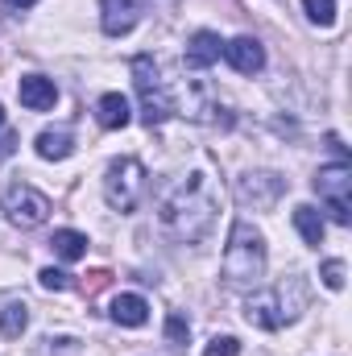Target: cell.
I'll return each mask as SVG.
<instances>
[{"label":"cell","mask_w":352,"mask_h":356,"mask_svg":"<svg viewBox=\"0 0 352 356\" xmlns=\"http://www.w3.org/2000/svg\"><path fill=\"white\" fill-rule=\"evenodd\" d=\"M311 186H315L319 203L332 211V220H336L340 228H349V224H352V166H349V162L319 166Z\"/></svg>","instance_id":"cell-5"},{"label":"cell","mask_w":352,"mask_h":356,"mask_svg":"<svg viewBox=\"0 0 352 356\" xmlns=\"http://www.w3.org/2000/svg\"><path fill=\"white\" fill-rule=\"evenodd\" d=\"M38 282H42V286H46V290H67V286H71V273H63V269H42V273H38Z\"/></svg>","instance_id":"cell-23"},{"label":"cell","mask_w":352,"mask_h":356,"mask_svg":"<svg viewBox=\"0 0 352 356\" xmlns=\"http://www.w3.org/2000/svg\"><path fill=\"white\" fill-rule=\"evenodd\" d=\"M294 228H298V236H303L311 249L323 245V216H319L311 203H298V207H294Z\"/></svg>","instance_id":"cell-18"},{"label":"cell","mask_w":352,"mask_h":356,"mask_svg":"<svg viewBox=\"0 0 352 356\" xmlns=\"http://www.w3.org/2000/svg\"><path fill=\"white\" fill-rule=\"evenodd\" d=\"M108 315H112V323H120V327H141V323L150 319V302H145L141 294H116Z\"/></svg>","instance_id":"cell-14"},{"label":"cell","mask_w":352,"mask_h":356,"mask_svg":"<svg viewBox=\"0 0 352 356\" xmlns=\"http://www.w3.org/2000/svg\"><path fill=\"white\" fill-rule=\"evenodd\" d=\"M17 95H21V104H25L29 112H46V108L58 104V88H54V79H46V75H25V79L17 83Z\"/></svg>","instance_id":"cell-11"},{"label":"cell","mask_w":352,"mask_h":356,"mask_svg":"<svg viewBox=\"0 0 352 356\" xmlns=\"http://www.w3.org/2000/svg\"><path fill=\"white\" fill-rule=\"evenodd\" d=\"M303 8H307V17L315 25H332L336 21V0H303Z\"/></svg>","instance_id":"cell-20"},{"label":"cell","mask_w":352,"mask_h":356,"mask_svg":"<svg viewBox=\"0 0 352 356\" xmlns=\"http://www.w3.org/2000/svg\"><path fill=\"white\" fill-rule=\"evenodd\" d=\"M17 141H21V137H17L13 129H4V133H0V166H4V162L17 154Z\"/></svg>","instance_id":"cell-24"},{"label":"cell","mask_w":352,"mask_h":356,"mask_svg":"<svg viewBox=\"0 0 352 356\" xmlns=\"http://www.w3.org/2000/svg\"><path fill=\"white\" fill-rule=\"evenodd\" d=\"M166 344H170L175 353H182V348L191 344V323H186L182 315H166Z\"/></svg>","instance_id":"cell-19"},{"label":"cell","mask_w":352,"mask_h":356,"mask_svg":"<svg viewBox=\"0 0 352 356\" xmlns=\"http://www.w3.org/2000/svg\"><path fill=\"white\" fill-rule=\"evenodd\" d=\"M50 249H54V257H63V261H79V257H88V236L75 232V228H54Z\"/></svg>","instance_id":"cell-17"},{"label":"cell","mask_w":352,"mask_h":356,"mask_svg":"<svg viewBox=\"0 0 352 356\" xmlns=\"http://www.w3.org/2000/svg\"><path fill=\"white\" fill-rule=\"evenodd\" d=\"M319 277H323L328 290H344V261H323Z\"/></svg>","instance_id":"cell-22"},{"label":"cell","mask_w":352,"mask_h":356,"mask_svg":"<svg viewBox=\"0 0 352 356\" xmlns=\"http://www.w3.org/2000/svg\"><path fill=\"white\" fill-rule=\"evenodd\" d=\"M0 129H4V108H0Z\"/></svg>","instance_id":"cell-26"},{"label":"cell","mask_w":352,"mask_h":356,"mask_svg":"<svg viewBox=\"0 0 352 356\" xmlns=\"http://www.w3.org/2000/svg\"><path fill=\"white\" fill-rule=\"evenodd\" d=\"M13 8H29V4H38V0H8Z\"/></svg>","instance_id":"cell-25"},{"label":"cell","mask_w":352,"mask_h":356,"mask_svg":"<svg viewBox=\"0 0 352 356\" xmlns=\"http://www.w3.org/2000/svg\"><path fill=\"white\" fill-rule=\"evenodd\" d=\"M282 195H286V178L269 175V170H249V175L237 178V199H241V207L269 211Z\"/></svg>","instance_id":"cell-7"},{"label":"cell","mask_w":352,"mask_h":356,"mask_svg":"<svg viewBox=\"0 0 352 356\" xmlns=\"http://www.w3.org/2000/svg\"><path fill=\"white\" fill-rule=\"evenodd\" d=\"M245 319H249L253 327H262V332H273V327H282L278 294H273V290H265V294H253V298L245 302Z\"/></svg>","instance_id":"cell-13"},{"label":"cell","mask_w":352,"mask_h":356,"mask_svg":"<svg viewBox=\"0 0 352 356\" xmlns=\"http://www.w3.org/2000/svg\"><path fill=\"white\" fill-rule=\"evenodd\" d=\"M71 154H75L71 129H46V133H38V158H46V162H67Z\"/></svg>","instance_id":"cell-16"},{"label":"cell","mask_w":352,"mask_h":356,"mask_svg":"<svg viewBox=\"0 0 352 356\" xmlns=\"http://www.w3.org/2000/svg\"><path fill=\"white\" fill-rule=\"evenodd\" d=\"M224 58H228V67L241 71V75H257L265 67V50H262L257 38H232V42L224 46Z\"/></svg>","instance_id":"cell-10"},{"label":"cell","mask_w":352,"mask_h":356,"mask_svg":"<svg viewBox=\"0 0 352 356\" xmlns=\"http://www.w3.org/2000/svg\"><path fill=\"white\" fill-rule=\"evenodd\" d=\"M220 54H224V42H220V33H211V29H199V33H191L182 63H186L191 71H207L211 63H220Z\"/></svg>","instance_id":"cell-9"},{"label":"cell","mask_w":352,"mask_h":356,"mask_svg":"<svg viewBox=\"0 0 352 356\" xmlns=\"http://www.w3.org/2000/svg\"><path fill=\"white\" fill-rule=\"evenodd\" d=\"M237 353H241L237 336H211V344L203 348V356H237Z\"/></svg>","instance_id":"cell-21"},{"label":"cell","mask_w":352,"mask_h":356,"mask_svg":"<svg viewBox=\"0 0 352 356\" xmlns=\"http://www.w3.org/2000/svg\"><path fill=\"white\" fill-rule=\"evenodd\" d=\"M95 120H99V129H125V124L133 120V112H129V99H125L120 91H108V95H99V104H95Z\"/></svg>","instance_id":"cell-15"},{"label":"cell","mask_w":352,"mask_h":356,"mask_svg":"<svg viewBox=\"0 0 352 356\" xmlns=\"http://www.w3.org/2000/svg\"><path fill=\"white\" fill-rule=\"evenodd\" d=\"M220 277H224L228 290H253L265 277V236L249 224V220H237V224H232Z\"/></svg>","instance_id":"cell-2"},{"label":"cell","mask_w":352,"mask_h":356,"mask_svg":"<svg viewBox=\"0 0 352 356\" xmlns=\"http://www.w3.org/2000/svg\"><path fill=\"white\" fill-rule=\"evenodd\" d=\"M145 13V0H99V25L108 38H125Z\"/></svg>","instance_id":"cell-8"},{"label":"cell","mask_w":352,"mask_h":356,"mask_svg":"<svg viewBox=\"0 0 352 356\" xmlns=\"http://www.w3.org/2000/svg\"><path fill=\"white\" fill-rule=\"evenodd\" d=\"M133 83H137V95H141V120H145L150 129L162 124V120H170L178 112L175 95L166 88V79H162L154 54H137V58H133Z\"/></svg>","instance_id":"cell-3"},{"label":"cell","mask_w":352,"mask_h":356,"mask_svg":"<svg viewBox=\"0 0 352 356\" xmlns=\"http://www.w3.org/2000/svg\"><path fill=\"white\" fill-rule=\"evenodd\" d=\"M25 327H29V302L21 294H4L0 298V336L4 340H17Z\"/></svg>","instance_id":"cell-12"},{"label":"cell","mask_w":352,"mask_h":356,"mask_svg":"<svg viewBox=\"0 0 352 356\" xmlns=\"http://www.w3.org/2000/svg\"><path fill=\"white\" fill-rule=\"evenodd\" d=\"M216 211H220V191L203 170H191L186 178H178L175 186L162 195V203H158L162 228L182 245H199L211 232Z\"/></svg>","instance_id":"cell-1"},{"label":"cell","mask_w":352,"mask_h":356,"mask_svg":"<svg viewBox=\"0 0 352 356\" xmlns=\"http://www.w3.org/2000/svg\"><path fill=\"white\" fill-rule=\"evenodd\" d=\"M104 199L112 211H137L145 199V166L137 158H116L104 170Z\"/></svg>","instance_id":"cell-4"},{"label":"cell","mask_w":352,"mask_h":356,"mask_svg":"<svg viewBox=\"0 0 352 356\" xmlns=\"http://www.w3.org/2000/svg\"><path fill=\"white\" fill-rule=\"evenodd\" d=\"M0 207L8 211V220H13L17 228H38V224H46V216H50V199H46L42 191H33L29 182L8 186V191L0 195Z\"/></svg>","instance_id":"cell-6"}]
</instances>
